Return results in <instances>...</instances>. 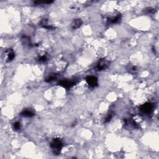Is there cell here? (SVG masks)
I'll list each match as a JSON object with an SVG mask.
<instances>
[{
	"instance_id": "obj_13",
	"label": "cell",
	"mask_w": 159,
	"mask_h": 159,
	"mask_svg": "<svg viewBox=\"0 0 159 159\" xmlns=\"http://www.w3.org/2000/svg\"><path fill=\"white\" fill-rule=\"evenodd\" d=\"M111 118H112V114H109L107 115V117H106V118H105V122H109V121L111 120Z\"/></svg>"
},
{
	"instance_id": "obj_4",
	"label": "cell",
	"mask_w": 159,
	"mask_h": 159,
	"mask_svg": "<svg viewBox=\"0 0 159 159\" xmlns=\"http://www.w3.org/2000/svg\"><path fill=\"white\" fill-rule=\"evenodd\" d=\"M86 82L91 87H95L98 84V80L95 76H89L86 78Z\"/></svg>"
},
{
	"instance_id": "obj_8",
	"label": "cell",
	"mask_w": 159,
	"mask_h": 159,
	"mask_svg": "<svg viewBox=\"0 0 159 159\" xmlns=\"http://www.w3.org/2000/svg\"><path fill=\"white\" fill-rule=\"evenodd\" d=\"M21 115L23 116H24V117H28V118H29V117L33 116L34 114V113L31 111L28 110V109H26V110H24L22 112Z\"/></svg>"
},
{
	"instance_id": "obj_2",
	"label": "cell",
	"mask_w": 159,
	"mask_h": 159,
	"mask_svg": "<svg viewBox=\"0 0 159 159\" xmlns=\"http://www.w3.org/2000/svg\"><path fill=\"white\" fill-rule=\"evenodd\" d=\"M153 105L151 103H146L143 105L141 107V111L142 113L145 114H149L151 113L152 109H153Z\"/></svg>"
},
{
	"instance_id": "obj_10",
	"label": "cell",
	"mask_w": 159,
	"mask_h": 159,
	"mask_svg": "<svg viewBox=\"0 0 159 159\" xmlns=\"http://www.w3.org/2000/svg\"><path fill=\"white\" fill-rule=\"evenodd\" d=\"M56 78H57V76H56L55 75H50V76H49V77L47 78V80H46V81L47 82H52V81L54 80L55 79H56Z\"/></svg>"
},
{
	"instance_id": "obj_12",
	"label": "cell",
	"mask_w": 159,
	"mask_h": 159,
	"mask_svg": "<svg viewBox=\"0 0 159 159\" xmlns=\"http://www.w3.org/2000/svg\"><path fill=\"white\" fill-rule=\"evenodd\" d=\"M39 60L40 62H45L47 60V57H46V55H42L39 57Z\"/></svg>"
},
{
	"instance_id": "obj_1",
	"label": "cell",
	"mask_w": 159,
	"mask_h": 159,
	"mask_svg": "<svg viewBox=\"0 0 159 159\" xmlns=\"http://www.w3.org/2000/svg\"><path fill=\"white\" fill-rule=\"evenodd\" d=\"M63 146V143L60 139H55L51 143V148L55 153H59Z\"/></svg>"
},
{
	"instance_id": "obj_11",
	"label": "cell",
	"mask_w": 159,
	"mask_h": 159,
	"mask_svg": "<svg viewBox=\"0 0 159 159\" xmlns=\"http://www.w3.org/2000/svg\"><path fill=\"white\" fill-rule=\"evenodd\" d=\"M20 128H21V125L20 123L19 122H16L14 124V128H15V130H19V129H20Z\"/></svg>"
},
{
	"instance_id": "obj_9",
	"label": "cell",
	"mask_w": 159,
	"mask_h": 159,
	"mask_svg": "<svg viewBox=\"0 0 159 159\" xmlns=\"http://www.w3.org/2000/svg\"><path fill=\"white\" fill-rule=\"evenodd\" d=\"M8 60H12L15 58V53L12 50L9 51L8 53Z\"/></svg>"
},
{
	"instance_id": "obj_3",
	"label": "cell",
	"mask_w": 159,
	"mask_h": 159,
	"mask_svg": "<svg viewBox=\"0 0 159 159\" xmlns=\"http://www.w3.org/2000/svg\"><path fill=\"white\" fill-rule=\"evenodd\" d=\"M109 65V62L107 60L103 59L101 60L96 67V69L97 70H103L107 68Z\"/></svg>"
},
{
	"instance_id": "obj_7",
	"label": "cell",
	"mask_w": 159,
	"mask_h": 159,
	"mask_svg": "<svg viewBox=\"0 0 159 159\" xmlns=\"http://www.w3.org/2000/svg\"><path fill=\"white\" fill-rule=\"evenodd\" d=\"M125 123H126V126H130V127H132V128H137V124L131 119H127V120L125 121Z\"/></svg>"
},
{
	"instance_id": "obj_5",
	"label": "cell",
	"mask_w": 159,
	"mask_h": 159,
	"mask_svg": "<svg viewBox=\"0 0 159 159\" xmlns=\"http://www.w3.org/2000/svg\"><path fill=\"white\" fill-rule=\"evenodd\" d=\"M75 82L69 80H63L60 82V85L66 88H69L75 85Z\"/></svg>"
},
{
	"instance_id": "obj_6",
	"label": "cell",
	"mask_w": 159,
	"mask_h": 159,
	"mask_svg": "<svg viewBox=\"0 0 159 159\" xmlns=\"http://www.w3.org/2000/svg\"><path fill=\"white\" fill-rule=\"evenodd\" d=\"M82 24V21L80 19H75L72 24V27L73 29H77Z\"/></svg>"
}]
</instances>
